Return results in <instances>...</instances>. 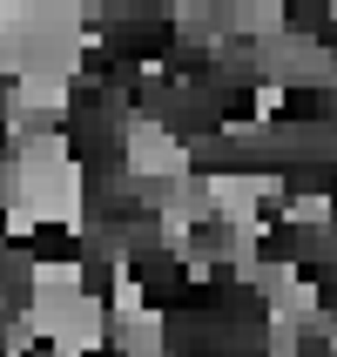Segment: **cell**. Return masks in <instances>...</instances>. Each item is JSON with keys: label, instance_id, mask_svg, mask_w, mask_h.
<instances>
[{"label": "cell", "instance_id": "cell-1", "mask_svg": "<svg viewBox=\"0 0 337 357\" xmlns=\"http://www.w3.org/2000/svg\"><path fill=\"white\" fill-rule=\"evenodd\" d=\"M14 250L34 257V270H81L88 263V236H81L68 216H34L14 229Z\"/></svg>", "mask_w": 337, "mask_h": 357}]
</instances>
